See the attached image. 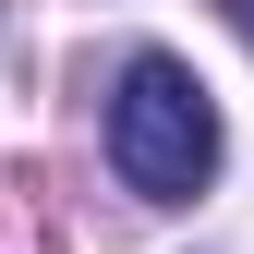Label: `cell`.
Listing matches in <instances>:
<instances>
[{
  "label": "cell",
  "mask_w": 254,
  "mask_h": 254,
  "mask_svg": "<svg viewBox=\"0 0 254 254\" xmlns=\"http://www.w3.org/2000/svg\"><path fill=\"white\" fill-rule=\"evenodd\" d=\"M109 170L133 182L145 206H194L218 182V97L194 85V61L133 49L109 73Z\"/></svg>",
  "instance_id": "obj_1"
},
{
  "label": "cell",
  "mask_w": 254,
  "mask_h": 254,
  "mask_svg": "<svg viewBox=\"0 0 254 254\" xmlns=\"http://www.w3.org/2000/svg\"><path fill=\"white\" fill-rule=\"evenodd\" d=\"M218 12H230V24H242V49H254V0H218Z\"/></svg>",
  "instance_id": "obj_2"
}]
</instances>
